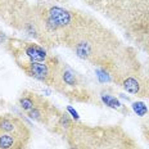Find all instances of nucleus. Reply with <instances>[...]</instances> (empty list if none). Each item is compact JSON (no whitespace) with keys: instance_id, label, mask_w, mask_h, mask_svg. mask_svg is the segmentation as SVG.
<instances>
[{"instance_id":"obj_1","label":"nucleus","mask_w":149,"mask_h":149,"mask_svg":"<svg viewBox=\"0 0 149 149\" xmlns=\"http://www.w3.org/2000/svg\"><path fill=\"white\" fill-rule=\"evenodd\" d=\"M52 86L58 93L63 94L64 97H67L71 100L82 102V103L93 102V94L90 93L82 77L64 62L59 61V63H58Z\"/></svg>"},{"instance_id":"obj_2","label":"nucleus","mask_w":149,"mask_h":149,"mask_svg":"<svg viewBox=\"0 0 149 149\" xmlns=\"http://www.w3.org/2000/svg\"><path fill=\"white\" fill-rule=\"evenodd\" d=\"M7 50L13 55L15 62H46L53 55L48 53V50L39 42H30L21 39H8Z\"/></svg>"},{"instance_id":"obj_3","label":"nucleus","mask_w":149,"mask_h":149,"mask_svg":"<svg viewBox=\"0 0 149 149\" xmlns=\"http://www.w3.org/2000/svg\"><path fill=\"white\" fill-rule=\"evenodd\" d=\"M58 63H59V59L57 57H52L46 62H22V63H18V67L27 76L52 86Z\"/></svg>"},{"instance_id":"obj_4","label":"nucleus","mask_w":149,"mask_h":149,"mask_svg":"<svg viewBox=\"0 0 149 149\" xmlns=\"http://www.w3.org/2000/svg\"><path fill=\"white\" fill-rule=\"evenodd\" d=\"M0 134H13L26 140H30L31 131L21 118L12 114L0 116Z\"/></svg>"},{"instance_id":"obj_5","label":"nucleus","mask_w":149,"mask_h":149,"mask_svg":"<svg viewBox=\"0 0 149 149\" xmlns=\"http://www.w3.org/2000/svg\"><path fill=\"white\" fill-rule=\"evenodd\" d=\"M118 85L129 94L135 97L144 98L147 97V86H148V77L143 76L141 72L130 73L120 80Z\"/></svg>"},{"instance_id":"obj_6","label":"nucleus","mask_w":149,"mask_h":149,"mask_svg":"<svg viewBox=\"0 0 149 149\" xmlns=\"http://www.w3.org/2000/svg\"><path fill=\"white\" fill-rule=\"evenodd\" d=\"M44 100H45V98L41 97V95H39V94H36V93L24 91L23 94L21 95V98L18 99V105H19V108L23 112L29 113L30 111H32V109H35L36 107H39Z\"/></svg>"},{"instance_id":"obj_7","label":"nucleus","mask_w":149,"mask_h":149,"mask_svg":"<svg viewBox=\"0 0 149 149\" xmlns=\"http://www.w3.org/2000/svg\"><path fill=\"white\" fill-rule=\"evenodd\" d=\"M29 141L13 134H0V149H26Z\"/></svg>"},{"instance_id":"obj_8","label":"nucleus","mask_w":149,"mask_h":149,"mask_svg":"<svg viewBox=\"0 0 149 149\" xmlns=\"http://www.w3.org/2000/svg\"><path fill=\"white\" fill-rule=\"evenodd\" d=\"M102 99H103L105 105H108V107H111V108H114V109H121V108H122V104L117 100V98L112 97V95H107V94L102 95Z\"/></svg>"},{"instance_id":"obj_9","label":"nucleus","mask_w":149,"mask_h":149,"mask_svg":"<svg viewBox=\"0 0 149 149\" xmlns=\"http://www.w3.org/2000/svg\"><path fill=\"white\" fill-rule=\"evenodd\" d=\"M84 1H85V4L89 5L91 9H94V10L103 13L105 0H84Z\"/></svg>"},{"instance_id":"obj_10","label":"nucleus","mask_w":149,"mask_h":149,"mask_svg":"<svg viewBox=\"0 0 149 149\" xmlns=\"http://www.w3.org/2000/svg\"><path fill=\"white\" fill-rule=\"evenodd\" d=\"M132 108H134V111L139 114V116H141V117L148 112L147 107H145V104L141 103V102H136V103H134V104H132Z\"/></svg>"},{"instance_id":"obj_11","label":"nucleus","mask_w":149,"mask_h":149,"mask_svg":"<svg viewBox=\"0 0 149 149\" xmlns=\"http://www.w3.org/2000/svg\"><path fill=\"white\" fill-rule=\"evenodd\" d=\"M144 135H145V139L148 140V143H149V127H144Z\"/></svg>"},{"instance_id":"obj_12","label":"nucleus","mask_w":149,"mask_h":149,"mask_svg":"<svg viewBox=\"0 0 149 149\" xmlns=\"http://www.w3.org/2000/svg\"><path fill=\"white\" fill-rule=\"evenodd\" d=\"M147 98L149 99V76H148V86H147Z\"/></svg>"},{"instance_id":"obj_13","label":"nucleus","mask_w":149,"mask_h":149,"mask_svg":"<svg viewBox=\"0 0 149 149\" xmlns=\"http://www.w3.org/2000/svg\"><path fill=\"white\" fill-rule=\"evenodd\" d=\"M42 1H45V0H42ZM46 1H54V0H46Z\"/></svg>"}]
</instances>
